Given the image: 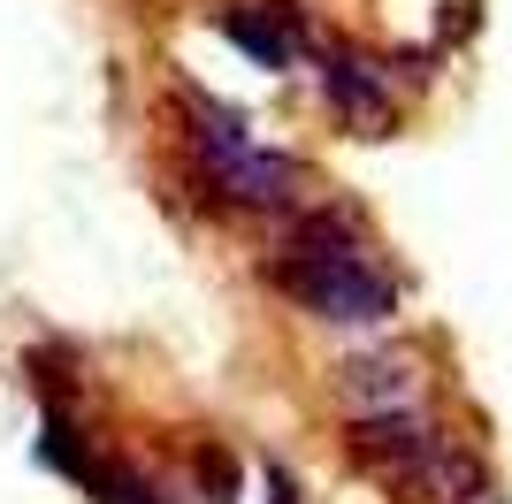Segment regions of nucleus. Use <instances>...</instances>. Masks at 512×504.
Listing matches in <instances>:
<instances>
[{
  "mask_svg": "<svg viewBox=\"0 0 512 504\" xmlns=\"http://www.w3.org/2000/svg\"><path fill=\"white\" fill-rule=\"evenodd\" d=\"M344 398H360V413H390V405H413V367L406 359H352L344 367Z\"/></svg>",
  "mask_w": 512,
  "mask_h": 504,
  "instance_id": "39448f33",
  "label": "nucleus"
},
{
  "mask_svg": "<svg viewBox=\"0 0 512 504\" xmlns=\"http://www.w3.org/2000/svg\"><path fill=\"white\" fill-rule=\"evenodd\" d=\"M192 153H199V168H207V184L222 191V199H237V207H283V199H291V161L253 146L245 115H230V107L207 100V92H192Z\"/></svg>",
  "mask_w": 512,
  "mask_h": 504,
  "instance_id": "f03ea898",
  "label": "nucleus"
},
{
  "mask_svg": "<svg viewBox=\"0 0 512 504\" xmlns=\"http://www.w3.org/2000/svg\"><path fill=\"white\" fill-rule=\"evenodd\" d=\"M222 31H230L260 69H291V54H299V16H291V8H260V0H245V8L222 16Z\"/></svg>",
  "mask_w": 512,
  "mask_h": 504,
  "instance_id": "7ed1b4c3",
  "label": "nucleus"
},
{
  "mask_svg": "<svg viewBox=\"0 0 512 504\" xmlns=\"http://www.w3.org/2000/svg\"><path fill=\"white\" fill-rule=\"evenodd\" d=\"M283 245H291V260H283V291L299 298V306H314V314L360 329V321H383L390 306H398L390 275L360 252V237H352L344 214H291Z\"/></svg>",
  "mask_w": 512,
  "mask_h": 504,
  "instance_id": "f257e3e1",
  "label": "nucleus"
},
{
  "mask_svg": "<svg viewBox=\"0 0 512 504\" xmlns=\"http://www.w3.org/2000/svg\"><path fill=\"white\" fill-rule=\"evenodd\" d=\"M329 100H337L344 123H367V130H383L390 123V92L383 77L367 62H352V54H329Z\"/></svg>",
  "mask_w": 512,
  "mask_h": 504,
  "instance_id": "20e7f679",
  "label": "nucleus"
}]
</instances>
